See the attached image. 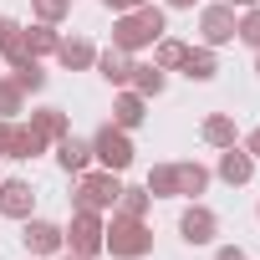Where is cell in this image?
<instances>
[{"instance_id":"cell-1","label":"cell","mask_w":260,"mask_h":260,"mask_svg":"<svg viewBox=\"0 0 260 260\" xmlns=\"http://www.w3.org/2000/svg\"><path fill=\"white\" fill-rule=\"evenodd\" d=\"M164 31H169V26H164V11H158V6H138V11H122V16L112 21V46L143 51V46H153Z\"/></svg>"},{"instance_id":"cell-2","label":"cell","mask_w":260,"mask_h":260,"mask_svg":"<svg viewBox=\"0 0 260 260\" xmlns=\"http://www.w3.org/2000/svg\"><path fill=\"white\" fill-rule=\"evenodd\" d=\"M102 250H112V260H143V255H153V230L143 219H117L112 214V224L102 235Z\"/></svg>"},{"instance_id":"cell-3","label":"cell","mask_w":260,"mask_h":260,"mask_svg":"<svg viewBox=\"0 0 260 260\" xmlns=\"http://www.w3.org/2000/svg\"><path fill=\"white\" fill-rule=\"evenodd\" d=\"M117 194H122V184H117V174L112 169H87V174H77V209H92V214H102V209H112L117 204Z\"/></svg>"},{"instance_id":"cell-4","label":"cell","mask_w":260,"mask_h":260,"mask_svg":"<svg viewBox=\"0 0 260 260\" xmlns=\"http://www.w3.org/2000/svg\"><path fill=\"white\" fill-rule=\"evenodd\" d=\"M102 235H107V224H102V214H92V209H77V214H72V224L61 230L67 250H77V255H87V260H97V255H102Z\"/></svg>"},{"instance_id":"cell-5","label":"cell","mask_w":260,"mask_h":260,"mask_svg":"<svg viewBox=\"0 0 260 260\" xmlns=\"http://www.w3.org/2000/svg\"><path fill=\"white\" fill-rule=\"evenodd\" d=\"M92 158L102 169H112V174H122L127 164H133V143H127V133H122L117 122H107V127L92 133Z\"/></svg>"},{"instance_id":"cell-6","label":"cell","mask_w":260,"mask_h":260,"mask_svg":"<svg viewBox=\"0 0 260 260\" xmlns=\"http://www.w3.org/2000/svg\"><path fill=\"white\" fill-rule=\"evenodd\" d=\"M224 41H235V6L214 0L199 11V46H224Z\"/></svg>"},{"instance_id":"cell-7","label":"cell","mask_w":260,"mask_h":260,"mask_svg":"<svg viewBox=\"0 0 260 260\" xmlns=\"http://www.w3.org/2000/svg\"><path fill=\"white\" fill-rule=\"evenodd\" d=\"M179 235H184L189 245H209V240L219 235V219H214V209L194 199V204H189V209L179 214Z\"/></svg>"},{"instance_id":"cell-8","label":"cell","mask_w":260,"mask_h":260,"mask_svg":"<svg viewBox=\"0 0 260 260\" xmlns=\"http://www.w3.org/2000/svg\"><path fill=\"white\" fill-rule=\"evenodd\" d=\"M21 245H26L31 255H61V250H67V240H61V224H51V219H26V230H21Z\"/></svg>"},{"instance_id":"cell-9","label":"cell","mask_w":260,"mask_h":260,"mask_svg":"<svg viewBox=\"0 0 260 260\" xmlns=\"http://www.w3.org/2000/svg\"><path fill=\"white\" fill-rule=\"evenodd\" d=\"M31 204H36V194L26 179H0V214L6 219H31Z\"/></svg>"},{"instance_id":"cell-10","label":"cell","mask_w":260,"mask_h":260,"mask_svg":"<svg viewBox=\"0 0 260 260\" xmlns=\"http://www.w3.org/2000/svg\"><path fill=\"white\" fill-rule=\"evenodd\" d=\"M97 77L102 82H112V87H127L133 82V51H122V46H107V51H97Z\"/></svg>"},{"instance_id":"cell-11","label":"cell","mask_w":260,"mask_h":260,"mask_svg":"<svg viewBox=\"0 0 260 260\" xmlns=\"http://www.w3.org/2000/svg\"><path fill=\"white\" fill-rule=\"evenodd\" d=\"M143 117H148V97H138L133 87H122V92H117V102H112V122L122 127V133H133Z\"/></svg>"},{"instance_id":"cell-12","label":"cell","mask_w":260,"mask_h":260,"mask_svg":"<svg viewBox=\"0 0 260 260\" xmlns=\"http://www.w3.org/2000/svg\"><path fill=\"white\" fill-rule=\"evenodd\" d=\"M219 179H224V184H250V179H255V158H250L240 143H230V148L219 153Z\"/></svg>"},{"instance_id":"cell-13","label":"cell","mask_w":260,"mask_h":260,"mask_svg":"<svg viewBox=\"0 0 260 260\" xmlns=\"http://www.w3.org/2000/svg\"><path fill=\"white\" fill-rule=\"evenodd\" d=\"M56 61L72 67V72H82V67L97 61V46H92L87 36H61V41H56Z\"/></svg>"},{"instance_id":"cell-14","label":"cell","mask_w":260,"mask_h":260,"mask_svg":"<svg viewBox=\"0 0 260 260\" xmlns=\"http://www.w3.org/2000/svg\"><path fill=\"white\" fill-rule=\"evenodd\" d=\"M0 56H6L11 67L31 61V51H26V26H21V21H6V16H0Z\"/></svg>"},{"instance_id":"cell-15","label":"cell","mask_w":260,"mask_h":260,"mask_svg":"<svg viewBox=\"0 0 260 260\" xmlns=\"http://www.w3.org/2000/svg\"><path fill=\"white\" fill-rule=\"evenodd\" d=\"M179 72L189 77V82H214V46H189L184 51V61H179Z\"/></svg>"},{"instance_id":"cell-16","label":"cell","mask_w":260,"mask_h":260,"mask_svg":"<svg viewBox=\"0 0 260 260\" xmlns=\"http://www.w3.org/2000/svg\"><path fill=\"white\" fill-rule=\"evenodd\" d=\"M56 164H61L67 174H87V164H92V143H87V138H72V133H67V138L56 143Z\"/></svg>"},{"instance_id":"cell-17","label":"cell","mask_w":260,"mask_h":260,"mask_svg":"<svg viewBox=\"0 0 260 260\" xmlns=\"http://www.w3.org/2000/svg\"><path fill=\"white\" fill-rule=\"evenodd\" d=\"M46 153V133L36 122H16V138H11V158H36Z\"/></svg>"},{"instance_id":"cell-18","label":"cell","mask_w":260,"mask_h":260,"mask_svg":"<svg viewBox=\"0 0 260 260\" xmlns=\"http://www.w3.org/2000/svg\"><path fill=\"white\" fill-rule=\"evenodd\" d=\"M56 41H61V31L56 26H46V21H36V26H26V51L41 61V56H56Z\"/></svg>"},{"instance_id":"cell-19","label":"cell","mask_w":260,"mask_h":260,"mask_svg":"<svg viewBox=\"0 0 260 260\" xmlns=\"http://www.w3.org/2000/svg\"><path fill=\"white\" fill-rule=\"evenodd\" d=\"M199 133H204L209 148H230V143H235V117H230V112H209Z\"/></svg>"},{"instance_id":"cell-20","label":"cell","mask_w":260,"mask_h":260,"mask_svg":"<svg viewBox=\"0 0 260 260\" xmlns=\"http://www.w3.org/2000/svg\"><path fill=\"white\" fill-rule=\"evenodd\" d=\"M31 122L46 133V143H61V138L72 133V122H67V112H61V107H36V112H31Z\"/></svg>"},{"instance_id":"cell-21","label":"cell","mask_w":260,"mask_h":260,"mask_svg":"<svg viewBox=\"0 0 260 260\" xmlns=\"http://www.w3.org/2000/svg\"><path fill=\"white\" fill-rule=\"evenodd\" d=\"M127 87H133L138 97H158V92L169 87V77H164V67H153V61H148V67L133 61V82H127Z\"/></svg>"},{"instance_id":"cell-22","label":"cell","mask_w":260,"mask_h":260,"mask_svg":"<svg viewBox=\"0 0 260 260\" xmlns=\"http://www.w3.org/2000/svg\"><path fill=\"white\" fill-rule=\"evenodd\" d=\"M184 51H189V41H179V36H158L153 41V67H164V72H179V61H184Z\"/></svg>"},{"instance_id":"cell-23","label":"cell","mask_w":260,"mask_h":260,"mask_svg":"<svg viewBox=\"0 0 260 260\" xmlns=\"http://www.w3.org/2000/svg\"><path fill=\"white\" fill-rule=\"evenodd\" d=\"M143 189H148L153 199H174V194H179V169H174V164H153Z\"/></svg>"},{"instance_id":"cell-24","label":"cell","mask_w":260,"mask_h":260,"mask_svg":"<svg viewBox=\"0 0 260 260\" xmlns=\"http://www.w3.org/2000/svg\"><path fill=\"white\" fill-rule=\"evenodd\" d=\"M179 169V194H189V199H199L204 189H209V169L204 164H194V158H184V164H174Z\"/></svg>"},{"instance_id":"cell-25","label":"cell","mask_w":260,"mask_h":260,"mask_svg":"<svg viewBox=\"0 0 260 260\" xmlns=\"http://www.w3.org/2000/svg\"><path fill=\"white\" fill-rule=\"evenodd\" d=\"M148 204H153V194H148V189H122V194H117V204H112V214H117V219H143V214H148Z\"/></svg>"},{"instance_id":"cell-26","label":"cell","mask_w":260,"mask_h":260,"mask_svg":"<svg viewBox=\"0 0 260 260\" xmlns=\"http://www.w3.org/2000/svg\"><path fill=\"white\" fill-rule=\"evenodd\" d=\"M21 112H26V92L16 87V77H0V117L16 122Z\"/></svg>"},{"instance_id":"cell-27","label":"cell","mask_w":260,"mask_h":260,"mask_svg":"<svg viewBox=\"0 0 260 260\" xmlns=\"http://www.w3.org/2000/svg\"><path fill=\"white\" fill-rule=\"evenodd\" d=\"M11 77H16V87H21V92H41V87H46V72H41V61H36V56H31V61H21Z\"/></svg>"},{"instance_id":"cell-28","label":"cell","mask_w":260,"mask_h":260,"mask_svg":"<svg viewBox=\"0 0 260 260\" xmlns=\"http://www.w3.org/2000/svg\"><path fill=\"white\" fill-rule=\"evenodd\" d=\"M235 41H245V46L260 51V6H250V11L235 21Z\"/></svg>"},{"instance_id":"cell-29","label":"cell","mask_w":260,"mask_h":260,"mask_svg":"<svg viewBox=\"0 0 260 260\" xmlns=\"http://www.w3.org/2000/svg\"><path fill=\"white\" fill-rule=\"evenodd\" d=\"M67 11H72V0H36V21H46V26H61Z\"/></svg>"},{"instance_id":"cell-30","label":"cell","mask_w":260,"mask_h":260,"mask_svg":"<svg viewBox=\"0 0 260 260\" xmlns=\"http://www.w3.org/2000/svg\"><path fill=\"white\" fill-rule=\"evenodd\" d=\"M11 138H16V122L0 117V158H11Z\"/></svg>"},{"instance_id":"cell-31","label":"cell","mask_w":260,"mask_h":260,"mask_svg":"<svg viewBox=\"0 0 260 260\" xmlns=\"http://www.w3.org/2000/svg\"><path fill=\"white\" fill-rule=\"evenodd\" d=\"M102 6H107L112 16H122V11H138V6H153V0H102Z\"/></svg>"},{"instance_id":"cell-32","label":"cell","mask_w":260,"mask_h":260,"mask_svg":"<svg viewBox=\"0 0 260 260\" xmlns=\"http://www.w3.org/2000/svg\"><path fill=\"white\" fill-rule=\"evenodd\" d=\"M245 153H250V158H260V127H250V138H245Z\"/></svg>"},{"instance_id":"cell-33","label":"cell","mask_w":260,"mask_h":260,"mask_svg":"<svg viewBox=\"0 0 260 260\" xmlns=\"http://www.w3.org/2000/svg\"><path fill=\"white\" fill-rule=\"evenodd\" d=\"M214 260H245V250H240V245H219V255H214Z\"/></svg>"},{"instance_id":"cell-34","label":"cell","mask_w":260,"mask_h":260,"mask_svg":"<svg viewBox=\"0 0 260 260\" xmlns=\"http://www.w3.org/2000/svg\"><path fill=\"white\" fill-rule=\"evenodd\" d=\"M224 6H235V11H250V6H260V0H224Z\"/></svg>"},{"instance_id":"cell-35","label":"cell","mask_w":260,"mask_h":260,"mask_svg":"<svg viewBox=\"0 0 260 260\" xmlns=\"http://www.w3.org/2000/svg\"><path fill=\"white\" fill-rule=\"evenodd\" d=\"M164 6H174V11H189V6H199V0H164Z\"/></svg>"},{"instance_id":"cell-36","label":"cell","mask_w":260,"mask_h":260,"mask_svg":"<svg viewBox=\"0 0 260 260\" xmlns=\"http://www.w3.org/2000/svg\"><path fill=\"white\" fill-rule=\"evenodd\" d=\"M61 260H87V255H77V250H61Z\"/></svg>"},{"instance_id":"cell-37","label":"cell","mask_w":260,"mask_h":260,"mask_svg":"<svg viewBox=\"0 0 260 260\" xmlns=\"http://www.w3.org/2000/svg\"><path fill=\"white\" fill-rule=\"evenodd\" d=\"M255 77H260V51H255Z\"/></svg>"},{"instance_id":"cell-38","label":"cell","mask_w":260,"mask_h":260,"mask_svg":"<svg viewBox=\"0 0 260 260\" xmlns=\"http://www.w3.org/2000/svg\"><path fill=\"white\" fill-rule=\"evenodd\" d=\"M255 214H260V204H255Z\"/></svg>"}]
</instances>
